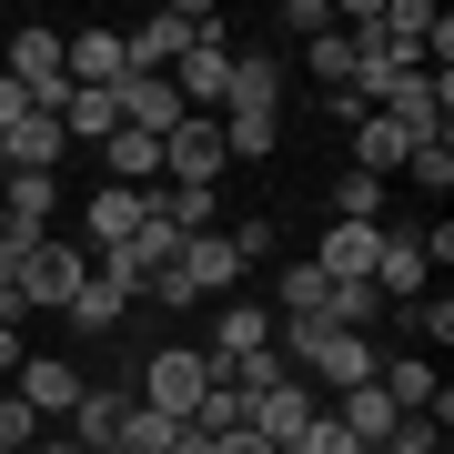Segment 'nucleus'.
<instances>
[{
    "mask_svg": "<svg viewBox=\"0 0 454 454\" xmlns=\"http://www.w3.org/2000/svg\"><path fill=\"white\" fill-rule=\"evenodd\" d=\"M333 424H343V444H354V454H373V444H384L394 434V424H404V414H394L384 404V384H354V394H333V404H324Z\"/></svg>",
    "mask_w": 454,
    "mask_h": 454,
    "instance_id": "18",
    "label": "nucleus"
},
{
    "mask_svg": "<svg viewBox=\"0 0 454 454\" xmlns=\"http://www.w3.org/2000/svg\"><path fill=\"white\" fill-rule=\"evenodd\" d=\"M212 121H223V152H232V162H262V152L283 142V71L273 61H232V101Z\"/></svg>",
    "mask_w": 454,
    "mask_h": 454,
    "instance_id": "2",
    "label": "nucleus"
},
{
    "mask_svg": "<svg viewBox=\"0 0 454 454\" xmlns=\"http://www.w3.org/2000/svg\"><path fill=\"white\" fill-rule=\"evenodd\" d=\"M172 434H182L172 414H152V404H121V434H112V454H172Z\"/></svg>",
    "mask_w": 454,
    "mask_h": 454,
    "instance_id": "26",
    "label": "nucleus"
},
{
    "mask_svg": "<svg viewBox=\"0 0 454 454\" xmlns=\"http://www.w3.org/2000/svg\"><path fill=\"white\" fill-rule=\"evenodd\" d=\"M283 373H293V364L273 354V343H262V354H243V364H223V384H243V394H273Z\"/></svg>",
    "mask_w": 454,
    "mask_h": 454,
    "instance_id": "30",
    "label": "nucleus"
},
{
    "mask_svg": "<svg viewBox=\"0 0 454 454\" xmlns=\"http://www.w3.org/2000/svg\"><path fill=\"white\" fill-rule=\"evenodd\" d=\"M121 404H131V394H112V384H91L82 404L61 414V424H71V444H82V454H112V434H121Z\"/></svg>",
    "mask_w": 454,
    "mask_h": 454,
    "instance_id": "23",
    "label": "nucleus"
},
{
    "mask_svg": "<svg viewBox=\"0 0 454 454\" xmlns=\"http://www.w3.org/2000/svg\"><path fill=\"white\" fill-rule=\"evenodd\" d=\"M324 303H333V283L313 273V253L273 273V313H283V324H324Z\"/></svg>",
    "mask_w": 454,
    "mask_h": 454,
    "instance_id": "21",
    "label": "nucleus"
},
{
    "mask_svg": "<svg viewBox=\"0 0 454 454\" xmlns=\"http://www.w3.org/2000/svg\"><path fill=\"white\" fill-rule=\"evenodd\" d=\"M192 41H223V11H212V0H172V11H152L142 31H121V51H131V82H162V71H172Z\"/></svg>",
    "mask_w": 454,
    "mask_h": 454,
    "instance_id": "3",
    "label": "nucleus"
},
{
    "mask_svg": "<svg viewBox=\"0 0 454 454\" xmlns=\"http://www.w3.org/2000/svg\"><path fill=\"white\" fill-rule=\"evenodd\" d=\"M61 152H71V131L51 121V112H31V121L11 131V162H20V172H51V162H61Z\"/></svg>",
    "mask_w": 454,
    "mask_h": 454,
    "instance_id": "25",
    "label": "nucleus"
},
{
    "mask_svg": "<svg viewBox=\"0 0 454 454\" xmlns=\"http://www.w3.org/2000/svg\"><path fill=\"white\" fill-rule=\"evenodd\" d=\"M373 112L404 131V142H444V131H454V82H444V71H404Z\"/></svg>",
    "mask_w": 454,
    "mask_h": 454,
    "instance_id": "6",
    "label": "nucleus"
},
{
    "mask_svg": "<svg viewBox=\"0 0 454 454\" xmlns=\"http://www.w3.org/2000/svg\"><path fill=\"white\" fill-rule=\"evenodd\" d=\"M31 454H82V444H71V434H41V444H31Z\"/></svg>",
    "mask_w": 454,
    "mask_h": 454,
    "instance_id": "39",
    "label": "nucleus"
},
{
    "mask_svg": "<svg viewBox=\"0 0 454 454\" xmlns=\"http://www.w3.org/2000/svg\"><path fill=\"white\" fill-rule=\"evenodd\" d=\"M101 162H112L121 192H152V182H162V142H152V131H112V142H101Z\"/></svg>",
    "mask_w": 454,
    "mask_h": 454,
    "instance_id": "24",
    "label": "nucleus"
},
{
    "mask_svg": "<svg viewBox=\"0 0 454 454\" xmlns=\"http://www.w3.org/2000/svg\"><path fill=\"white\" fill-rule=\"evenodd\" d=\"M20 121H31V91H20L11 71H0V131H20Z\"/></svg>",
    "mask_w": 454,
    "mask_h": 454,
    "instance_id": "36",
    "label": "nucleus"
},
{
    "mask_svg": "<svg viewBox=\"0 0 454 454\" xmlns=\"http://www.w3.org/2000/svg\"><path fill=\"white\" fill-rule=\"evenodd\" d=\"M373 454H444V434H434V424H394Z\"/></svg>",
    "mask_w": 454,
    "mask_h": 454,
    "instance_id": "35",
    "label": "nucleus"
},
{
    "mask_svg": "<svg viewBox=\"0 0 454 454\" xmlns=\"http://www.w3.org/2000/svg\"><path fill=\"white\" fill-rule=\"evenodd\" d=\"M212 454H273V444H262L253 424H243V434H212Z\"/></svg>",
    "mask_w": 454,
    "mask_h": 454,
    "instance_id": "38",
    "label": "nucleus"
},
{
    "mask_svg": "<svg viewBox=\"0 0 454 454\" xmlns=\"http://www.w3.org/2000/svg\"><path fill=\"white\" fill-rule=\"evenodd\" d=\"M424 283H434V262H424V243L384 223V253H373V293H384V313H394V303H424Z\"/></svg>",
    "mask_w": 454,
    "mask_h": 454,
    "instance_id": "13",
    "label": "nucleus"
},
{
    "mask_svg": "<svg viewBox=\"0 0 454 454\" xmlns=\"http://www.w3.org/2000/svg\"><path fill=\"white\" fill-rule=\"evenodd\" d=\"M11 394H20V404H31V414H71V404H82V394H91V373L71 364V354H31V364L11 373Z\"/></svg>",
    "mask_w": 454,
    "mask_h": 454,
    "instance_id": "11",
    "label": "nucleus"
},
{
    "mask_svg": "<svg viewBox=\"0 0 454 454\" xmlns=\"http://www.w3.org/2000/svg\"><path fill=\"white\" fill-rule=\"evenodd\" d=\"M313 51V71H324V82L343 91V82H354V41H343V31H324V41H303Z\"/></svg>",
    "mask_w": 454,
    "mask_h": 454,
    "instance_id": "32",
    "label": "nucleus"
},
{
    "mask_svg": "<svg viewBox=\"0 0 454 454\" xmlns=\"http://www.w3.org/2000/svg\"><path fill=\"white\" fill-rule=\"evenodd\" d=\"M232 283H243V253H232V232H192V243L172 253L162 283H142L152 303H232Z\"/></svg>",
    "mask_w": 454,
    "mask_h": 454,
    "instance_id": "4",
    "label": "nucleus"
},
{
    "mask_svg": "<svg viewBox=\"0 0 454 454\" xmlns=\"http://www.w3.org/2000/svg\"><path fill=\"white\" fill-rule=\"evenodd\" d=\"M20 364H31V343H20V324H0V384H11Z\"/></svg>",
    "mask_w": 454,
    "mask_h": 454,
    "instance_id": "37",
    "label": "nucleus"
},
{
    "mask_svg": "<svg viewBox=\"0 0 454 454\" xmlns=\"http://www.w3.org/2000/svg\"><path fill=\"white\" fill-rule=\"evenodd\" d=\"M212 384H223V373H212V354H202V343H162V354L142 364V394H131V404H152V414L192 424V404H202Z\"/></svg>",
    "mask_w": 454,
    "mask_h": 454,
    "instance_id": "5",
    "label": "nucleus"
},
{
    "mask_svg": "<svg viewBox=\"0 0 454 454\" xmlns=\"http://www.w3.org/2000/svg\"><path fill=\"white\" fill-rule=\"evenodd\" d=\"M0 212H11V243H51L61 182H51V172H11V182H0Z\"/></svg>",
    "mask_w": 454,
    "mask_h": 454,
    "instance_id": "15",
    "label": "nucleus"
},
{
    "mask_svg": "<svg viewBox=\"0 0 454 454\" xmlns=\"http://www.w3.org/2000/svg\"><path fill=\"white\" fill-rule=\"evenodd\" d=\"M232 61H243V51H232V41H192V51H182V61L162 71V82L182 91V112H223V101H232Z\"/></svg>",
    "mask_w": 454,
    "mask_h": 454,
    "instance_id": "8",
    "label": "nucleus"
},
{
    "mask_svg": "<svg viewBox=\"0 0 454 454\" xmlns=\"http://www.w3.org/2000/svg\"><path fill=\"white\" fill-rule=\"evenodd\" d=\"M232 172V152H223V121H182L172 131V142H162V182H172V192H212V182H223Z\"/></svg>",
    "mask_w": 454,
    "mask_h": 454,
    "instance_id": "7",
    "label": "nucleus"
},
{
    "mask_svg": "<svg viewBox=\"0 0 454 454\" xmlns=\"http://www.w3.org/2000/svg\"><path fill=\"white\" fill-rule=\"evenodd\" d=\"M343 131H354V172H373V182H384V172H404V131H394L384 112H354V121H343Z\"/></svg>",
    "mask_w": 454,
    "mask_h": 454,
    "instance_id": "22",
    "label": "nucleus"
},
{
    "mask_svg": "<svg viewBox=\"0 0 454 454\" xmlns=\"http://www.w3.org/2000/svg\"><path fill=\"white\" fill-rule=\"evenodd\" d=\"M82 223H91V253H121V243H131V232H142V223H152V212H142V192H121V182H101V192H91V212H82Z\"/></svg>",
    "mask_w": 454,
    "mask_h": 454,
    "instance_id": "20",
    "label": "nucleus"
},
{
    "mask_svg": "<svg viewBox=\"0 0 454 454\" xmlns=\"http://www.w3.org/2000/svg\"><path fill=\"white\" fill-rule=\"evenodd\" d=\"M333 223H384V182H373V172H343L333 182Z\"/></svg>",
    "mask_w": 454,
    "mask_h": 454,
    "instance_id": "28",
    "label": "nucleus"
},
{
    "mask_svg": "<svg viewBox=\"0 0 454 454\" xmlns=\"http://www.w3.org/2000/svg\"><path fill=\"white\" fill-rule=\"evenodd\" d=\"M373 253H384V223H333L324 253H313V273L324 283H373Z\"/></svg>",
    "mask_w": 454,
    "mask_h": 454,
    "instance_id": "16",
    "label": "nucleus"
},
{
    "mask_svg": "<svg viewBox=\"0 0 454 454\" xmlns=\"http://www.w3.org/2000/svg\"><path fill=\"white\" fill-rule=\"evenodd\" d=\"M262 343H273V303H243V293H232V303L212 313V343H202V354H212V373H223V364L262 354Z\"/></svg>",
    "mask_w": 454,
    "mask_h": 454,
    "instance_id": "14",
    "label": "nucleus"
},
{
    "mask_svg": "<svg viewBox=\"0 0 454 454\" xmlns=\"http://www.w3.org/2000/svg\"><path fill=\"white\" fill-rule=\"evenodd\" d=\"M273 354L303 373L313 394H354V384H373V333H343V324H273Z\"/></svg>",
    "mask_w": 454,
    "mask_h": 454,
    "instance_id": "1",
    "label": "nucleus"
},
{
    "mask_svg": "<svg viewBox=\"0 0 454 454\" xmlns=\"http://www.w3.org/2000/svg\"><path fill=\"white\" fill-rule=\"evenodd\" d=\"M404 172H414V192H454V142H414Z\"/></svg>",
    "mask_w": 454,
    "mask_h": 454,
    "instance_id": "29",
    "label": "nucleus"
},
{
    "mask_svg": "<svg viewBox=\"0 0 454 454\" xmlns=\"http://www.w3.org/2000/svg\"><path fill=\"white\" fill-rule=\"evenodd\" d=\"M11 82L31 91V112L61 121V101H71V71H61V31H11Z\"/></svg>",
    "mask_w": 454,
    "mask_h": 454,
    "instance_id": "10",
    "label": "nucleus"
},
{
    "mask_svg": "<svg viewBox=\"0 0 454 454\" xmlns=\"http://www.w3.org/2000/svg\"><path fill=\"white\" fill-rule=\"evenodd\" d=\"M131 303H142V293H131L121 273H101V262H91V283H82V293L61 303V324H71V333H112V324H121Z\"/></svg>",
    "mask_w": 454,
    "mask_h": 454,
    "instance_id": "17",
    "label": "nucleus"
},
{
    "mask_svg": "<svg viewBox=\"0 0 454 454\" xmlns=\"http://www.w3.org/2000/svg\"><path fill=\"white\" fill-rule=\"evenodd\" d=\"M243 424H253V394L243 384H212L202 404H192V434H243Z\"/></svg>",
    "mask_w": 454,
    "mask_h": 454,
    "instance_id": "27",
    "label": "nucleus"
},
{
    "mask_svg": "<svg viewBox=\"0 0 454 454\" xmlns=\"http://www.w3.org/2000/svg\"><path fill=\"white\" fill-rule=\"evenodd\" d=\"M313 414H324V394H313L303 373H283L273 394H253V434L273 444V454H283V444H303V424H313Z\"/></svg>",
    "mask_w": 454,
    "mask_h": 454,
    "instance_id": "12",
    "label": "nucleus"
},
{
    "mask_svg": "<svg viewBox=\"0 0 454 454\" xmlns=\"http://www.w3.org/2000/svg\"><path fill=\"white\" fill-rule=\"evenodd\" d=\"M404 324H414L424 343H454V303H444V293H434V303H404Z\"/></svg>",
    "mask_w": 454,
    "mask_h": 454,
    "instance_id": "33",
    "label": "nucleus"
},
{
    "mask_svg": "<svg viewBox=\"0 0 454 454\" xmlns=\"http://www.w3.org/2000/svg\"><path fill=\"white\" fill-rule=\"evenodd\" d=\"M82 283H91V253L61 243V232H51V243H31V262H20V303H41V313H61Z\"/></svg>",
    "mask_w": 454,
    "mask_h": 454,
    "instance_id": "9",
    "label": "nucleus"
},
{
    "mask_svg": "<svg viewBox=\"0 0 454 454\" xmlns=\"http://www.w3.org/2000/svg\"><path fill=\"white\" fill-rule=\"evenodd\" d=\"M0 454H11V444H0Z\"/></svg>",
    "mask_w": 454,
    "mask_h": 454,
    "instance_id": "40",
    "label": "nucleus"
},
{
    "mask_svg": "<svg viewBox=\"0 0 454 454\" xmlns=\"http://www.w3.org/2000/svg\"><path fill=\"white\" fill-rule=\"evenodd\" d=\"M0 444H11V454H31V444H41V414L20 404V394H0Z\"/></svg>",
    "mask_w": 454,
    "mask_h": 454,
    "instance_id": "31",
    "label": "nucleus"
},
{
    "mask_svg": "<svg viewBox=\"0 0 454 454\" xmlns=\"http://www.w3.org/2000/svg\"><path fill=\"white\" fill-rule=\"evenodd\" d=\"M112 101H121V131H152V142H172V131L192 121V112H182V91H172V82H121Z\"/></svg>",
    "mask_w": 454,
    "mask_h": 454,
    "instance_id": "19",
    "label": "nucleus"
},
{
    "mask_svg": "<svg viewBox=\"0 0 454 454\" xmlns=\"http://www.w3.org/2000/svg\"><path fill=\"white\" fill-rule=\"evenodd\" d=\"M283 31H303V41H324V31H333V0H283Z\"/></svg>",
    "mask_w": 454,
    "mask_h": 454,
    "instance_id": "34",
    "label": "nucleus"
}]
</instances>
